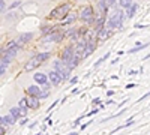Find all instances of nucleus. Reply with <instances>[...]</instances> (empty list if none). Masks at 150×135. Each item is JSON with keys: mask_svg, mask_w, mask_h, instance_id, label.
I'll list each match as a JSON object with an SVG mask.
<instances>
[{"mask_svg": "<svg viewBox=\"0 0 150 135\" xmlns=\"http://www.w3.org/2000/svg\"><path fill=\"white\" fill-rule=\"evenodd\" d=\"M71 135H78V134H77V132H72V134H71Z\"/></svg>", "mask_w": 150, "mask_h": 135, "instance_id": "17", "label": "nucleus"}, {"mask_svg": "<svg viewBox=\"0 0 150 135\" xmlns=\"http://www.w3.org/2000/svg\"><path fill=\"white\" fill-rule=\"evenodd\" d=\"M122 23H123V14L119 11V12H116L114 15L110 17V20H108V23H107V27H108V30L119 29V27L122 26Z\"/></svg>", "mask_w": 150, "mask_h": 135, "instance_id": "3", "label": "nucleus"}, {"mask_svg": "<svg viewBox=\"0 0 150 135\" xmlns=\"http://www.w3.org/2000/svg\"><path fill=\"white\" fill-rule=\"evenodd\" d=\"M11 116L14 117L15 120H18L23 114H21V108L20 107H15V108H11Z\"/></svg>", "mask_w": 150, "mask_h": 135, "instance_id": "14", "label": "nucleus"}, {"mask_svg": "<svg viewBox=\"0 0 150 135\" xmlns=\"http://www.w3.org/2000/svg\"><path fill=\"white\" fill-rule=\"evenodd\" d=\"M27 104H29L30 110H36L38 107H39V101H38V98H35V96H29L27 98Z\"/></svg>", "mask_w": 150, "mask_h": 135, "instance_id": "11", "label": "nucleus"}, {"mask_svg": "<svg viewBox=\"0 0 150 135\" xmlns=\"http://www.w3.org/2000/svg\"><path fill=\"white\" fill-rule=\"evenodd\" d=\"M74 20H75V15H74V14H71V15H69V17H68L66 20H65V23L62 24V26H68V24H71V23H72Z\"/></svg>", "mask_w": 150, "mask_h": 135, "instance_id": "15", "label": "nucleus"}, {"mask_svg": "<svg viewBox=\"0 0 150 135\" xmlns=\"http://www.w3.org/2000/svg\"><path fill=\"white\" fill-rule=\"evenodd\" d=\"M74 59H75V47L69 45L65 48L63 54H62V62H63L69 69H74Z\"/></svg>", "mask_w": 150, "mask_h": 135, "instance_id": "2", "label": "nucleus"}, {"mask_svg": "<svg viewBox=\"0 0 150 135\" xmlns=\"http://www.w3.org/2000/svg\"><path fill=\"white\" fill-rule=\"evenodd\" d=\"M48 80H50V81H51V83H53L54 86H57V84H59V83L62 81V78H60V75H59V74H57L56 71H51V72H50V74H48Z\"/></svg>", "mask_w": 150, "mask_h": 135, "instance_id": "10", "label": "nucleus"}, {"mask_svg": "<svg viewBox=\"0 0 150 135\" xmlns=\"http://www.w3.org/2000/svg\"><path fill=\"white\" fill-rule=\"evenodd\" d=\"M81 20L86 21V23H93V9L90 6H86L83 11H81Z\"/></svg>", "mask_w": 150, "mask_h": 135, "instance_id": "7", "label": "nucleus"}, {"mask_svg": "<svg viewBox=\"0 0 150 135\" xmlns=\"http://www.w3.org/2000/svg\"><path fill=\"white\" fill-rule=\"evenodd\" d=\"M32 38H33V35H32V33H24V35H21V36H20L18 39H15V41H17V44H18L20 47H23L24 44H26L27 41H30Z\"/></svg>", "mask_w": 150, "mask_h": 135, "instance_id": "9", "label": "nucleus"}, {"mask_svg": "<svg viewBox=\"0 0 150 135\" xmlns=\"http://www.w3.org/2000/svg\"><path fill=\"white\" fill-rule=\"evenodd\" d=\"M27 92L30 93V96H35V98H41V93H42L38 86H30V87L27 89Z\"/></svg>", "mask_w": 150, "mask_h": 135, "instance_id": "12", "label": "nucleus"}, {"mask_svg": "<svg viewBox=\"0 0 150 135\" xmlns=\"http://www.w3.org/2000/svg\"><path fill=\"white\" fill-rule=\"evenodd\" d=\"M35 81L39 83L41 86H47L48 84V77L45 75V74H35Z\"/></svg>", "mask_w": 150, "mask_h": 135, "instance_id": "8", "label": "nucleus"}, {"mask_svg": "<svg viewBox=\"0 0 150 135\" xmlns=\"http://www.w3.org/2000/svg\"><path fill=\"white\" fill-rule=\"evenodd\" d=\"M135 11H137V5L134 3V5H132V6L128 9V18H131V17L134 15V12H135Z\"/></svg>", "mask_w": 150, "mask_h": 135, "instance_id": "16", "label": "nucleus"}, {"mask_svg": "<svg viewBox=\"0 0 150 135\" xmlns=\"http://www.w3.org/2000/svg\"><path fill=\"white\" fill-rule=\"evenodd\" d=\"M50 57V53H41V54H36V56H33L29 62L26 63V71H32V69H35V68H38L42 62H45V60Z\"/></svg>", "mask_w": 150, "mask_h": 135, "instance_id": "1", "label": "nucleus"}, {"mask_svg": "<svg viewBox=\"0 0 150 135\" xmlns=\"http://www.w3.org/2000/svg\"><path fill=\"white\" fill-rule=\"evenodd\" d=\"M54 71L60 75L62 80H68L69 78V74H71V69L62 62V60H59V62H54Z\"/></svg>", "mask_w": 150, "mask_h": 135, "instance_id": "4", "label": "nucleus"}, {"mask_svg": "<svg viewBox=\"0 0 150 135\" xmlns=\"http://www.w3.org/2000/svg\"><path fill=\"white\" fill-rule=\"evenodd\" d=\"M68 11H69V5H60L59 8H56L51 14H50V18H56V20H60L68 15Z\"/></svg>", "mask_w": 150, "mask_h": 135, "instance_id": "5", "label": "nucleus"}, {"mask_svg": "<svg viewBox=\"0 0 150 135\" xmlns=\"http://www.w3.org/2000/svg\"><path fill=\"white\" fill-rule=\"evenodd\" d=\"M65 36V33L62 32V30H59V29H53L50 33H47V36H45V39H44V42H51V41H60L62 38Z\"/></svg>", "mask_w": 150, "mask_h": 135, "instance_id": "6", "label": "nucleus"}, {"mask_svg": "<svg viewBox=\"0 0 150 135\" xmlns=\"http://www.w3.org/2000/svg\"><path fill=\"white\" fill-rule=\"evenodd\" d=\"M14 123H15V119L12 117L11 114H9V116H3V117H2V126H5V125H8V126H9V125H14Z\"/></svg>", "mask_w": 150, "mask_h": 135, "instance_id": "13", "label": "nucleus"}]
</instances>
